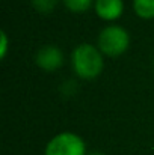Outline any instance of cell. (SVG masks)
Listing matches in <instances>:
<instances>
[{
  "label": "cell",
  "instance_id": "cell-1",
  "mask_svg": "<svg viewBox=\"0 0 154 155\" xmlns=\"http://www.w3.org/2000/svg\"><path fill=\"white\" fill-rule=\"evenodd\" d=\"M73 71L79 78L94 80L103 71V53L92 44H80L71 53Z\"/></svg>",
  "mask_w": 154,
  "mask_h": 155
},
{
  "label": "cell",
  "instance_id": "cell-2",
  "mask_svg": "<svg viewBox=\"0 0 154 155\" xmlns=\"http://www.w3.org/2000/svg\"><path fill=\"white\" fill-rule=\"evenodd\" d=\"M98 50L109 57H118L130 47V35L119 24H110L98 33Z\"/></svg>",
  "mask_w": 154,
  "mask_h": 155
},
{
  "label": "cell",
  "instance_id": "cell-3",
  "mask_svg": "<svg viewBox=\"0 0 154 155\" xmlns=\"http://www.w3.org/2000/svg\"><path fill=\"white\" fill-rule=\"evenodd\" d=\"M44 155H88L85 140L71 131L56 134L46 145Z\"/></svg>",
  "mask_w": 154,
  "mask_h": 155
},
{
  "label": "cell",
  "instance_id": "cell-4",
  "mask_svg": "<svg viewBox=\"0 0 154 155\" xmlns=\"http://www.w3.org/2000/svg\"><path fill=\"white\" fill-rule=\"evenodd\" d=\"M35 63L44 71H56L63 65V53L56 45H44L35 54Z\"/></svg>",
  "mask_w": 154,
  "mask_h": 155
},
{
  "label": "cell",
  "instance_id": "cell-5",
  "mask_svg": "<svg viewBox=\"0 0 154 155\" xmlns=\"http://www.w3.org/2000/svg\"><path fill=\"white\" fill-rule=\"evenodd\" d=\"M97 15L104 21L118 20L124 12V2L122 0H95L94 3Z\"/></svg>",
  "mask_w": 154,
  "mask_h": 155
},
{
  "label": "cell",
  "instance_id": "cell-6",
  "mask_svg": "<svg viewBox=\"0 0 154 155\" xmlns=\"http://www.w3.org/2000/svg\"><path fill=\"white\" fill-rule=\"evenodd\" d=\"M135 14L142 20L154 18V0H133Z\"/></svg>",
  "mask_w": 154,
  "mask_h": 155
},
{
  "label": "cell",
  "instance_id": "cell-7",
  "mask_svg": "<svg viewBox=\"0 0 154 155\" xmlns=\"http://www.w3.org/2000/svg\"><path fill=\"white\" fill-rule=\"evenodd\" d=\"M65 8L71 12H76V14H80V12H85L88 11L92 3H95L94 0H62Z\"/></svg>",
  "mask_w": 154,
  "mask_h": 155
},
{
  "label": "cell",
  "instance_id": "cell-8",
  "mask_svg": "<svg viewBox=\"0 0 154 155\" xmlns=\"http://www.w3.org/2000/svg\"><path fill=\"white\" fill-rule=\"evenodd\" d=\"M30 3L39 14H50L56 9L59 0H30Z\"/></svg>",
  "mask_w": 154,
  "mask_h": 155
},
{
  "label": "cell",
  "instance_id": "cell-9",
  "mask_svg": "<svg viewBox=\"0 0 154 155\" xmlns=\"http://www.w3.org/2000/svg\"><path fill=\"white\" fill-rule=\"evenodd\" d=\"M0 42H2V47H0V59H5V57H6V53H8V45H9V39H8L6 32H2V33H0Z\"/></svg>",
  "mask_w": 154,
  "mask_h": 155
},
{
  "label": "cell",
  "instance_id": "cell-10",
  "mask_svg": "<svg viewBox=\"0 0 154 155\" xmlns=\"http://www.w3.org/2000/svg\"><path fill=\"white\" fill-rule=\"evenodd\" d=\"M88 155H106V154H103V152H98V151H94V152H89Z\"/></svg>",
  "mask_w": 154,
  "mask_h": 155
}]
</instances>
